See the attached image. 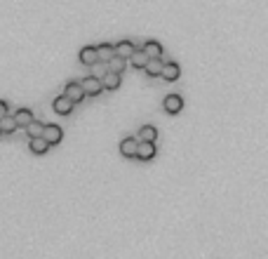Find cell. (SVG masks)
Listing matches in <instances>:
<instances>
[{"instance_id":"cell-1","label":"cell","mask_w":268,"mask_h":259,"mask_svg":"<svg viewBox=\"0 0 268 259\" xmlns=\"http://www.w3.org/2000/svg\"><path fill=\"white\" fill-rule=\"evenodd\" d=\"M80 87H83L85 97H97V94L104 92V87H101V78H94V75H87L85 81H80Z\"/></svg>"},{"instance_id":"cell-2","label":"cell","mask_w":268,"mask_h":259,"mask_svg":"<svg viewBox=\"0 0 268 259\" xmlns=\"http://www.w3.org/2000/svg\"><path fill=\"white\" fill-rule=\"evenodd\" d=\"M43 139L49 146H57V144H61V139H64V130H61L59 125H45Z\"/></svg>"},{"instance_id":"cell-3","label":"cell","mask_w":268,"mask_h":259,"mask_svg":"<svg viewBox=\"0 0 268 259\" xmlns=\"http://www.w3.org/2000/svg\"><path fill=\"white\" fill-rule=\"evenodd\" d=\"M64 97L68 99V101H73V104H80L83 99H85V92H83V87H80V83H66V87H64Z\"/></svg>"},{"instance_id":"cell-4","label":"cell","mask_w":268,"mask_h":259,"mask_svg":"<svg viewBox=\"0 0 268 259\" xmlns=\"http://www.w3.org/2000/svg\"><path fill=\"white\" fill-rule=\"evenodd\" d=\"M179 75H181V66H179L177 62L163 64V71H160V78H163V81L174 83V81H179Z\"/></svg>"},{"instance_id":"cell-5","label":"cell","mask_w":268,"mask_h":259,"mask_svg":"<svg viewBox=\"0 0 268 259\" xmlns=\"http://www.w3.org/2000/svg\"><path fill=\"white\" fill-rule=\"evenodd\" d=\"M163 109L170 113V116H177V113L183 109V99L179 97V94H167L165 101H163Z\"/></svg>"},{"instance_id":"cell-6","label":"cell","mask_w":268,"mask_h":259,"mask_svg":"<svg viewBox=\"0 0 268 259\" xmlns=\"http://www.w3.org/2000/svg\"><path fill=\"white\" fill-rule=\"evenodd\" d=\"M80 64H83V66H94V64L99 62V55H97V47H94V45H85V47L80 49Z\"/></svg>"},{"instance_id":"cell-7","label":"cell","mask_w":268,"mask_h":259,"mask_svg":"<svg viewBox=\"0 0 268 259\" xmlns=\"http://www.w3.org/2000/svg\"><path fill=\"white\" fill-rule=\"evenodd\" d=\"M155 153H158L155 142H139V146H137V158L139 161H153Z\"/></svg>"},{"instance_id":"cell-8","label":"cell","mask_w":268,"mask_h":259,"mask_svg":"<svg viewBox=\"0 0 268 259\" xmlns=\"http://www.w3.org/2000/svg\"><path fill=\"white\" fill-rule=\"evenodd\" d=\"M73 106H75L73 101H68L64 94L52 101V109H55V113H59V116H68V113H73Z\"/></svg>"},{"instance_id":"cell-9","label":"cell","mask_w":268,"mask_h":259,"mask_svg":"<svg viewBox=\"0 0 268 259\" xmlns=\"http://www.w3.org/2000/svg\"><path fill=\"white\" fill-rule=\"evenodd\" d=\"M120 85H122V73L106 71L104 78H101V87H104V90H118Z\"/></svg>"},{"instance_id":"cell-10","label":"cell","mask_w":268,"mask_h":259,"mask_svg":"<svg viewBox=\"0 0 268 259\" xmlns=\"http://www.w3.org/2000/svg\"><path fill=\"white\" fill-rule=\"evenodd\" d=\"M137 146H139V142H137L134 137L122 139V142H120V153H122V158H137Z\"/></svg>"},{"instance_id":"cell-11","label":"cell","mask_w":268,"mask_h":259,"mask_svg":"<svg viewBox=\"0 0 268 259\" xmlns=\"http://www.w3.org/2000/svg\"><path fill=\"white\" fill-rule=\"evenodd\" d=\"M113 49H116V57H122V59H129V57L134 55V43L132 40H120L118 45H113Z\"/></svg>"},{"instance_id":"cell-12","label":"cell","mask_w":268,"mask_h":259,"mask_svg":"<svg viewBox=\"0 0 268 259\" xmlns=\"http://www.w3.org/2000/svg\"><path fill=\"white\" fill-rule=\"evenodd\" d=\"M144 55L148 57V59H158V57H163V45L158 43V40H148V43H144Z\"/></svg>"},{"instance_id":"cell-13","label":"cell","mask_w":268,"mask_h":259,"mask_svg":"<svg viewBox=\"0 0 268 259\" xmlns=\"http://www.w3.org/2000/svg\"><path fill=\"white\" fill-rule=\"evenodd\" d=\"M97 55H99V62L109 64L111 59L116 57V49H113V45L111 43H101V45H97Z\"/></svg>"},{"instance_id":"cell-14","label":"cell","mask_w":268,"mask_h":259,"mask_svg":"<svg viewBox=\"0 0 268 259\" xmlns=\"http://www.w3.org/2000/svg\"><path fill=\"white\" fill-rule=\"evenodd\" d=\"M163 57H158V59H148L146 66H144V71H146L151 78H160V71H163Z\"/></svg>"},{"instance_id":"cell-15","label":"cell","mask_w":268,"mask_h":259,"mask_svg":"<svg viewBox=\"0 0 268 259\" xmlns=\"http://www.w3.org/2000/svg\"><path fill=\"white\" fill-rule=\"evenodd\" d=\"M29 148L36 156H43V153H47V151H49V144L45 142L43 137H36V139H29Z\"/></svg>"},{"instance_id":"cell-16","label":"cell","mask_w":268,"mask_h":259,"mask_svg":"<svg viewBox=\"0 0 268 259\" xmlns=\"http://www.w3.org/2000/svg\"><path fill=\"white\" fill-rule=\"evenodd\" d=\"M14 120H17V127H26V125H29L31 120H36V118H33V111H31V109H19V111L14 113Z\"/></svg>"},{"instance_id":"cell-17","label":"cell","mask_w":268,"mask_h":259,"mask_svg":"<svg viewBox=\"0 0 268 259\" xmlns=\"http://www.w3.org/2000/svg\"><path fill=\"white\" fill-rule=\"evenodd\" d=\"M158 139V130L153 127V125H144L139 130V139L137 142H155Z\"/></svg>"},{"instance_id":"cell-18","label":"cell","mask_w":268,"mask_h":259,"mask_svg":"<svg viewBox=\"0 0 268 259\" xmlns=\"http://www.w3.org/2000/svg\"><path fill=\"white\" fill-rule=\"evenodd\" d=\"M0 130H3V135H12L14 130H19L14 116H10V113H7V116L0 118Z\"/></svg>"},{"instance_id":"cell-19","label":"cell","mask_w":268,"mask_h":259,"mask_svg":"<svg viewBox=\"0 0 268 259\" xmlns=\"http://www.w3.org/2000/svg\"><path fill=\"white\" fill-rule=\"evenodd\" d=\"M26 135H29V139H36V137H43V130L45 125L43 123H38V120H31L29 125H26Z\"/></svg>"},{"instance_id":"cell-20","label":"cell","mask_w":268,"mask_h":259,"mask_svg":"<svg viewBox=\"0 0 268 259\" xmlns=\"http://www.w3.org/2000/svg\"><path fill=\"white\" fill-rule=\"evenodd\" d=\"M129 62H132V66H134V68H139V71H141V68L146 66L148 57L144 55V49H134V55L129 57Z\"/></svg>"},{"instance_id":"cell-21","label":"cell","mask_w":268,"mask_h":259,"mask_svg":"<svg viewBox=\"0 0 268 259\" xmlns=\"http://www.w3.org/2000/svg\"><path fill=\"white\" fill-rule=\"evenodd\" d=\"M125 66H127V59H122V57H113L109 62V71H113V73H125Z\"/></svg>"},{"instance_id":"cell-22","label":"cell","mask_w":268,"mask_h":259,"mask_svg":"<svg viewBox=\"0 0 268 259\" xmlns=\"http://www.w3.org/2000/svg\"><path fill=\"white\" fill-rule=\"evenodd\" d=\"M92 71H94V78H104V73L109 71V64H104V62H97L94 66H92Z\"/></svg>"},{"instance_id":"cell-23","label":"cell","mask_w":268,"mask_h":259,"mask_svg":"<svg viewBox=\"0 0 268 259\" xmlns=\"http://www.w3.org/2000/svg\"><path fill=\"white\" fill-rule=\"evenodd\" d=\"M7 113H10V109H7V104L3 101V99H0V118H3V116H7Z\"/></svg>"},{"instance_id":"cell-24","label":"cell","mask_w":268,"mask_h":259,"mask_svg":"<svg viewBox=\"0 0 268 259\" xmlns=\"http://www.w3.org/2000/svg\"><path fill=\"white\" fill-rule=\"evenodd\" d=\"M0 135H3V130H0Z\"/></svg>"}]
</instances>
